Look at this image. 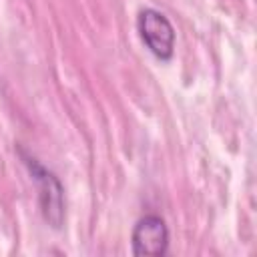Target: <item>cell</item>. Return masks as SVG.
<instances>
[{
	"label": "cell",
	"instance_id": "2",
	"mask_svg": "<svg viewBox=\"0 0 257 257\" xmlns=\"http://www.w3.org/2000/svg\"><path fill=\"white\" fill-rule=\"evenodd\" d=\"M169 231L161 217L147 215L133 229V253L139 257H159L167 253Z\"/></svg>",
	"mask_w": 257,
	"mask_h": 257
},
{
	"label": "cell",
	"instance_id": "1",
	"mask_svg": "<svg viewBox=\"0 0 257 257\" xmlns=\"http://www.w3.org/2000/svg\"><path fill=\"white\" fill-rule=\"evenodd\" d=\"M137 28H139V34H141L143 42L149 46V50L157 58L169 60L173 56L175 30H173V24L167 20L165 14H161L159 10L147 8L139 14Z\"/></svg>",
	"mask_w": 257,
	"mask_h": 257
}]
</instances>
